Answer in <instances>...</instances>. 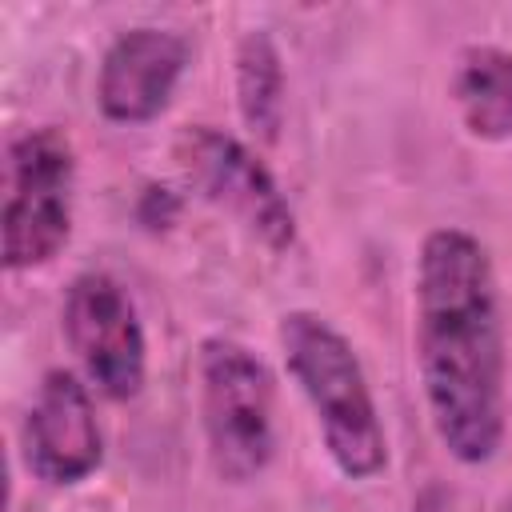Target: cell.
I'll list each match as a JSON object with an SVG mask.
<instances>
[{
	"mask_svg": "<svg viewBox=\"0 0 512 512\" xmlns=\"http://www.w3.org/2000/svg\"><path fill=\"white\" fill-rule=\"evenodd\" d=\"M420 372L432 420L464 464L488 460L500 444V320L484 248L440 228L424 240L416 280Z\"/></svg>",
	"mask_w": 512,
	"mask_h": 512,
	"instance_id": "cell-1",
	"label": "cell"
},
{
	"mask_svg": "<svg viewBox=\"0 0 512 512\" xmlns=\"http://www.w3.org/2000/svg\"><path fill=\"white\" fill-rule=\"evenodd\" d=\"M280 344L292 376L312 400L332 460L344 476H372L384 468V432L348 340L312 312H292L280 324Z\"/></svg>",
	"mask_w": 512,
	"mask_h": 512,
	"instance_id": "cell-2",
	"label": "cell"
},
{
	"mask_svg": "<svg viewBox=\"0 0 512 512\" xmlns=\"http://www.w3.org/2000/svg\"><path fill=\"white\" fill-rule=\"evenodd\" d=\"M504 512H512V504H508V508H504Z\"/></svg>",
	"mask_w": 512,
	"mask_h": 512,
	"instance_id": "cell-12",
	"label": "cell"
},
{
	"mask_svg": "<svg viewBox=\"0 0 512 512\" xmlns=\"http://www.w3.org/2000/svg\"><path fill=\"white\" fill-rule=\"evenodd\" d=\"M240 112L264 140L280 128V60L268 36H248L240 48Z\"/></svg>",
	"mask_w": 512,
	"mask_h": 512,
	"instance_id": "cell-10",
	"label": "cell"
},
{
	"mask_svg": "<svg viewBox=\"0 0 512 512\" xmlns=\"http://www.w3.org/2000/svg\"><path fill=\"white\" fill-rule=\"evenodd\" d=\"M28 468L52 484H72L100 464V432L84 384L72 372H48L28 412Z\"/></svg>",
	"mask_w": 512,
	"mask_h": 512,
	"instance_id": "cell-7",
	"label": "cell"
},
{
	"mask_svg": "<svg viewBox=\"0 0 512 512\" xmlns=\"http://www.w3.org/2000/svg\"><path fill=\"white\" fill-rule=\"evenodd\" d=\"M184 164L216 204L232 208L272 248H284L292 240V212L284 196L276 192L272 176L236 140L196 128L184 136Z\"/></svg>",
	"mask_w": 512,
	"mask_h": 512,
	"instance_id": "cell-6",
	"label": "cell"
},
{
	"mask_svg": "<svg viewBox=\"0 0 512 512\" xmlns=\"http://www.w3.org/2000/svg\"><path fill=\"white\" fill-rule=\"evenodd\" d=\"M412 512H452V500H448L444 488H424V492L416 496Z\"/></svg>",
	"mask_w": 512,
	"mask_h": 512,
	"instance_id": "cell-11",
	"label": "cell"
},
{
	"mask_svg": "<svg viewBox=\"0 0 512 512\" xmlns=\"http://www.w3.org/2000/svg\"><path fill=\"white\" fill-rule=\"evenodd\" d=\"M64 328H68L76 356L84 360L88 376L96 380L104 396L112 400L136 396L144 380V336L116 280L100 272L80 276L68 292Z\"/></svg>",
	"mask_w": 512,
	"mask_h": 512,
	"instance_id": "cell-5",
	"label": "cell"
},
{
	"mask_svg": "<svg viewBox=\"0 0 512 512\" xmlns=\"http://www.w3.org/2000/svg\"><path fill=\"white\" fill-rule=\"evenodd\" d=\"M180 64H184V44L168 32L136 28L120 36L100 68V108L124 124L152 120L168 104Z\"/></svg>",
	"mask_w": 512,
	"mask_h": 512,
	"instance_id": "cell-8",
	"label": "cell"
},
{
	"mask_svg": "<svg viewBox=\"0 0 512 512\" xmlns=\"http://www.w3.org/2000/svg\"><path fill=\"white\" fill-rule=\"evenodd\" d=\"M456 104L476 136L508 140L512 136V56L496 48H472L456 72Z\"/></svg>",
	"mask_w": 512,
	"mask_h": 512,
	"instance_id": "cell-9",
	"label": "cell"
},
{
	"mask_svg": "<svg viewBox=\"0 0 512 512\" xmlns=\"http://www.w3.org/2000/svg\"><path fill=\"white\" fill-rule=\"evenodd\" d=\"M68 196H72V152L52 128L28 132L8 156V196H4V264L28 268L48 260L68 236Z\"/></svg>",
	"mask_w": 512,
	"mask_h": 512,
	"instance_id": "cell-4",
	"label": "cell"
},
{
	"mask_svg": "<svg viewBox=\"0 0 512 512\" xmlns=\"http://www.w3.org/2000/svg\"><path fill=\"white\" fill-rule=\"evenodd\" d=\"M204 428L212 464L224 480L256 476L272 456V384L248 348L208 340L200 352Z\"/></svg>",
	"mask_w": 512,
	"mask_h": 512,
	"instance_id": "cell-3",
	"label": "cell"
}]
</instances>
